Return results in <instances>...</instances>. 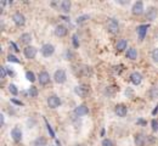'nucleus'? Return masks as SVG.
<instances>
[{"label":"nucleus","mask_w":158,"mask_h":146,"mask_svg":"<svg viewBox=\"0 0 158 146\" xmlns=\"http://www.w3.org/2000/svg\"><path fill=\"white\" fill-rule=\"evenodd\" d=\"M40 51H41V55H43L44 57H50V56L55 52V46H54L52 44H44V45L41 46Z\"/></svg>","instance_id":"1"},{"label":"nucleus","mask_w":158,"mask_h":146,"mask_svg":"<svg viewBox=\"0 0 158 146\" xmlns=\"http://www.w3.org/2000/svg\"><path fill=\"white\" fill-rule=\"evenodd\" d=\"M107 29H108V32H111V33H113V34L118 33L119 32L118 21H117L116 19H110L108 22H107Z\"/></svg>","instance_id":"2"},{"label":"nucleus","mask_w":158,"mask_h":146,"mask_svg":"<svg viewBox=\"0 0 158 146\" xmlns=\"http://www.w3.org/2000/svg\"><path fill=\"white\" fill-rule=\"evenodd\" d=\"M66 79H67V76H66L64 69H57V71L55 72V74H54V81H55L56 83H59V84L64 83Z\"/></svg>","instance_id":"3"},{"label":"nucleus","mask_w":158,"mask_h":146,"mask_svg":"<svg viewBox=\"0 0 158 146\" xmlns=\"http://www.w3.org/2000/svg\"><path fill=\"white\" fill-rule=\"evenodd\" d=\"M61 105V100L57 95H50L48 98V106L50 108H57Z\"/></svg>","instance_id":"4"},{"label":"nucleus","mask_w":158,"mask_h":146,"mask_svg":"<svg viewBox=\"0 0 158 146\" xmlns=\"http://www.w3.org/2000/svg\"><path fill=\"white\" fill-rule=\"evenodd\" d=\"M12 20L15 22V24L16 26H23L24 23H26V17H24V15L23 14H21V12H15L14 15H12Z\"/></svg>","instance_id":"5"},{"label":"nucleus","mask_w":158,"mask_h":146,"mask_svg":"<svg viewBox=\"0 0 158 146\" xmlns=\"http://www.w3.org/2000/svg\"><path fill=\"white\" fill-rule=\"evenodd\" d=\"M23 52H24V56L27 59H34L37 56V49L34 46H26Z\"/></svg>","instance_id":"6"},{"label":"nucleus","mask_w":158,"mask_h":146,"mask_svg":"<svg viewBox=\"0 0 158 146\" xmlns=\"http://www.w3.org/2000/svg\"><path fill=\"white\" fill-rule=\"evenodd\" d=\"M11 136L14 139L15 143H20L22 140V130H21L19 127H15L12 130H11Z\"/></svg>","instance_id":"7"},{"label":"nucleus","mask_w":158,"mask_h":146,"mask_svg":"<svg viewBox=\"0 0 158 146\" xmlns=\"http://www.w3.org/2000/svg\"><path fill=\"white\" fill-rule=\"evenodd\" d=\"M114 111H116V115H117L118 117H125L127 113H128V108H127V106L123 104L117 105L116 108H114Z\"/></svg>","instance_id":"8"},{"label":"nucleus","mask_w":158,"mask_h":146,"mask_svg":"<svg viewBox=\"0 0 158 146\" xmlns=\"http://www.w3.org/2000/svg\"><path fill=\"white\" fill-rule=\"evenodd\" d=\"M38 78H39V83L41 85H46L50 82V74L46 71H41L39 73V76H38Z\"/></svg>","instance_id":"9"},{"label":"nucleus","mask_w":158,"mask_h":146,"mask_svg":"<svg viewBox=\"0 0 158 146\" xmlns=\"http://www.w3.org/2000/svg\"><path fill=\"white\" fill-rule=\"evenodd\" d=\"M131 11H133L134 15H141V14L143 12V2H142V1H136V2L133 5Z\"/></svg>","instance_id":"10"},{"label":"nucleus","mask_w":158,"mask_h":146,"mask_svg":"<svg viewBox=\"0 0 158 146\" xmlns=\"http://www.w3.org/2000/svg\"><path fill=\"white\" fill-rule=\"evenodd\" d=\"M156 17H157V9L153 6L148 7L146 11V19L150 21H153V20H156Z\"/></svg>","instance_id":"11"},{"label":"nucleus","mask_w":158,"mask_h":146,"mask_svg":"<svg viewBox=\"0 0 158 146\" xmlns=\"http://www.w3.org/2000/svg\"><path fill=\"white\" fill-rule=\"evenodd\" d=\"M67 27L66 26H63V24H59V26H56V28H55V34L60 37V38H62V37H64V35H67Z\"/></svg>","instance_id":"12"},{"label":"nucleus","mask_w":158,"mask_h":146,"mask_svg":"<svg viewBox=\"0 0 158 146\" xmlns=\"http://www.w3.org/2000/svg\"><path fill=\"white\" fill-rule=\"evenodd\" d=\"M74 91H76V94L79 95V96H85V95L89 93V86L85 85V84L79 85V86H77V88L74 89Z\"/></svg>","instance_id":"13"},{"label":"nucleus","mask_w":158,"mask_h":146,"mask_svg":"<svg viewBox=\"0 0 158 146\" xmlns=\"http://www.w3.org/2000/svg\"><path fill=\"white\" fill-rule=\"evenodd\" d=\"M147 29H148V24H141V26L138 27V34L140 40H143L145 39V35L147 33Z\"/></svg>","instance_id":"14"},{"label":"nucleus","mask_w":158,"mask_h":146,"mask_svg":"<svg viewBox=\"0 0 158 146\" xmlns=\"http://www.w3.org/2000/svg\"><path fill=\"white\" fill-rule=\"evenodd\" d=\"M74 113L77 115V116H85V115H88L89 113V108L85 106V105H79L78 107H76V110H74Z\"/></svg>","instance_id":"15"},{"label":"nucleus","mask_w":158,"mask_h":146,"mask_svg":"<svg viewBox=\"0 0 158 146\" xmlns=\"http://www.w3.org/2000/svg\"><path fill=\"white\" fill-rule=\"evenodd\" d=\"M130 81H131L133 84L139 85V84L142 82V76H141L139 72H133V73L130 74Z\"/></svg>","instance_id":"16"},{"label":"nucleus","mask_w":158,"mask_h":146,"mask_svg":"<svg viewBox=\"0 0 158 146\" xmlns=\"http://www.w3.org/2000/svg\"><path fill=\"white\" fill-rule=\"evenodd\" d=\"M71 6H72V4H71L69 0H62V1L60 2V7H61V10H62L64 14H68V12H69Z\"/></svg>","instance_id":"17"},{"label":"nucleus","mask_w":158,"mask_h":146,"mask_svg":"<svg viewBox=\"0 0 158 146\" xmlns=\"http://www.w3.org/2000/svg\"><path fill=\"white\" fill-rule=\"evenodd\" d=\"M135 144H136V146H145V144H146V136L142 133H138L135 135Z\"/></svg>","instance_id":"18"},{"label":"nucleus","mask_w":158,"mask_h":146,"mask_svg":"<svg viewBox=\"0 0 158 146\" xmlns=\"http://www.w3.org/2000/svg\"><path fill=\"white\" fill-rule=\"evenodd\" d=\"M127 57L130 59V60H136V57H138V51H136V49H135V48H129V49L127 50Z\"/></svg>","instance_id":"19"},{"label":"nucleus","mask_w":158,"mask_h":146,"mask_svg":"<svg viewBox=\"0 0 158 146\" xmlns=\"http://www.w3.org/2000/svg\"><path fill=\"white\" fill-rule=\"evenodd\" d=\"M33 145L34 146H48V141H46V139H45V138L40 136V138H37V139L34 140Z\"/></svg>","instance_id":"20"},{"label":"nucleus","mask_w":158,"mask_h":146,"mask_svg":"<svg viewBox=\"0 0 158 146\" xmlns=\"http://www.w3.org/2000/svg\"><path fill=\"white\" fill-rule=\"evenodd\" d=\"M21 43H23V44H28V43L32 42V35L29 34V33H23L22 35H21Z\"/></svg>","instance_id":"21"},{"label":"nucleus","mask_w":158,"mask_h":146,"mask_svg":"<svg viewBox=\"0 0 158 146\" xmlns=\"http://www.w3.org/2000/svg\"><path fill=\"white\" fill-rule=\"evenodd\" d=\"M127 46H128V43L125 39H120L118 43H117V50L118 51H123V50H125L127 49Z\"/></svg>","instance_id":"22"},{"label":"nucleus","mask_w":158,"mask_h":146,"mask_svg":"<svg viewBox=\"0 0 158 146\" xmlns=\"http://www.w3.org/2000/svg\"><path fill=\"white\" fill-rule=\"evenodd\" d=\"M150 98L151 99H153V100H156V99H158V89L157 88H151L150 89Z\"/></svg>","instance_id":"23"},{"label":"nucleus","mask_w":158,"mask_h":146,"mask_svg":"<svg viewBox=\"0 0 158 146\" xmlns=\"http://www.w3.org/2000/svg\"><path fill=\"white\" fill-rule=\"evenodd\" d=\"M26 78H27L29 82L33 83V82L35 81V74H34L32 71H27V72H26Z\"/></svg>","instance_id":"24"},{"label":"nucleus","mask_w":158,"mask_h":146,"mask_svg":"<svg viewBox=\"0 0 158 146\" xmlns=\"http://www.w3.org/2000/svg\"><path fill=\"white\" fill-rule=\"evenodd\" d=\"M9 90H10V93H11L12 95H15V96L19 94V89H17V86H16L15 84H10V85H9Z\"/></svg>","instance_id":"25"},{"label":"nucleus","mask_w":158,"mask_h":146,"mask_svg":"<svg viewBox=\"0 0 158 146\" xmlns=\"http://www.w3.org/2000/svg\"><path fill=\"white\" fill-rule=\"evenodd\" d=\"M89 19H90V16H89V15H81V16H79L78 19H77V23H78V24L84 23V22L88 21Z\"/></svg>","instance_id":"26"},{"label":"nucleus","mask_w":158,"mask_h":146,"mask_svg":"<svg viewBox=\"0 0 158 146\" xmlns=\"http://www.w3.org/2000/svg\"><path fill=\"white\" fill-rule=\"evenodd\" d=\"M29 95H31V98H37V96H38V89H37L35 86H31V89H29Z\"/></svg>","instance_id":"27"},{"label":"nucleus","mask_w":158,"mask_h":146,"mask_svg":"<svg viewBox=\"0 0 158 146\" xmlns=\"http://www.w3.org/2000/svg\"><path fill=\"white\" fill-rule=\"evenodd\" d=\"M7 61H9V62L20 63V60H19V59H17V57H16L15 55H11V54H10V55L7 56Z\"/></svg>","instance_id":"28"},{"label":"nucleus","mask_w":158,"mask_h":146,"mask_svg":"<svg viewBox=\"0 0 158 146\" xmlns=\"http://www.w3.org/2000/svg\"><path fill=\"white\" fill-rule=\"evenodd\" d=\"M102 146H114L113 141L110 140V139H103L102 140Z\"/></svg>","instance_id":"29"},{"label":"nucleus","mask_w":158,"mask_h":146,"mask_svg":"<svg viewBox=\"0 0 158 146\" xmlns=\"http://www.w3.org/2000/svg\"><path fill=\"white\" fill-rule=\"evenodd\" d=\"M72 42H73V45H74V48H78V46H79V42H78V35H77V34H73V37H72Z\"/></svg>","instance_id":"30"},{"label":"nucleus","mask_w":158,"mask_h":146,"mask_svg":"<svg viewBox=\"0 0 158 146\" xmlns=\"http://www.w3.org/2000/svg\"><path fill=\"white\" fill-rule=\"evenodd\" d=\"M151 125H152V130H153V131H157L158 130V121L157 119H152Z\"/></svg>","instance_id":"31"},{"label":"nucleus","mask_w":158,"mask_h":146,"mask_svg":"<svg viewBox=\"0 0 158 146\" xmlns=\"http://www.w3.org/2000/svg\"><path fill=\"white\" fill-rule=\"evenodd\" d=\"M6 67H0V77H1V79L2 78H5L6 77Z\"/></svg>","instance_id":"32"},{"label":"nucleus","mask_w":158,"mask_h":146,"mask_svg":"<svg viewBox=\"0 0 158 146\" xmlns=\"http://www.w3.org/2000/svg\"><path fill=\"white\" fill-rule=\"evenodd\" d=\"M152 59H153L156 62H158V48H156V49L152 51Z\"/></svg>","instance_id":"33"},{"label":"nucleus","mask_w":158,"mask_h":146,"mask_svg":"<svg viewBox=\"0 0 158 146\" xmlns=\"http://www.w3.org/2000/svg\"><path fill=\"white\" fill-rule=\"evenodd\" d=\"M45 122H46V125H48V130H49V133L51 134V136H52V138H55V134H54V131H52V129H51L50 124L48 123V121H46V119H45Z\"/></svg>","instance_id":"34"},{"label":"nucleus","mask_w":158,"mask_h":146,"mask_svg":"<svg viewBox=\"0 0 158 146\" xmlns=\"http://www.w3.org/2000/svg\"><path fill=\"white\" fill-rule=\"evenodd\" d=\"M72 56H73V54H72V52L68 50V51H67V59H68V60H71L69 57H72Z\"/></svg>","instance_id":"35"},{"label":"nucleus","mask_w":158,"mask_h":146,"mask_svg":"<svg viewBox=\"0 0 158 146\" xmlns=\"http://www.w3.org/2000/svg\"><path fill=\"white\" fill-rule=\"evenodd\" d=\"M0 125H4V116L0 115Z\"/></svg>","instance_id":"36"},{"label":"nucleus","mask_w":158,"mask_h":146,"mask_svg":"<svg viewBox=\"0 0 158 146\" xmlns=\"http://www.w3.org/2000/svg\"><path fill=\"white\" fill-rule=\"evenodd\" d=\"M125 94H127V95H133V90H130V89H127Z\"/></svg>","instance_id":"37"},{"label":"nucleus","mask_w":158,"mask_h":146,"mask_svg":"<svg viewBox=\"0 0 158 146\" xmlns=\"http://www.w3.org/2000/svg\"><path fill=\"white\" fill-rule=\"evenodd\" d=\"M157 112H158V105H157V106H156V108L153 110V112H152V115H156Z\"/></svg>","instance_id":"38"},{"label":"nucleus","mask_w":158,"mask_h":146,"mask_svg":"<svg viewBox=\"0 0 158 146\" xmlns=\"http://www.w3.org/2000/svg\"><path fill=\"white\" fill-rule=\"evenodd\" d=\"M12 102H15V104H17V105H23L21 101H17V100H12Z\"/></svg>","instance_id":"39"},{"label":"nucleus","mask_w":158,"mask_h":146,"mask_svg":"<svg viewBox=\"0 0 158 146\" xmlns=\"http://www.w3.org/2000/svg\"><path fill=\"white\" fill-rule=\"evenodd\" d=\"M11 45H12V46H14V49H15V50H16V51H17V50H19V49H17V46H16V44H15V43H11Z\"/></svg>","instance_id":"40"},{"label":"nucleus","mask_w":158,"mask_h":146,"mask_svg":"<svg viewBox=\"0 0 158 146\" xmlns=\"http://www.w3.org/2000/svg\"><path fill=\"white\" fill-rule=\"evenodd\" d=\"M50 146H55V145H50Z\"/></svg>","instance_id":"41"},{"label":"nucleus","mask_w":158,"mask_h":146,"mask_svg":"<svg viewBox=\"0 0 158 146\" xmlns=\"http://www.w3.org/2000/svg\"><path fill=\"white\" fill-rule=\"evenodd\" d=\"M77 146H81V145H77Z\"/></svg>","instance_id":"42"}]
</instances>
